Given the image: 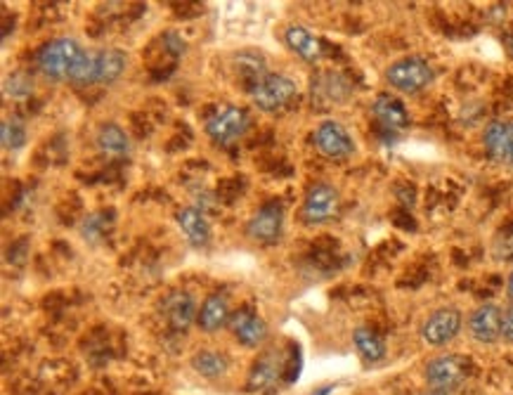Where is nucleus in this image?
Here are the masks:
<instances>
[{"label":"nucleus","mask_w":513,"mask_h":395,"mask_svg":"<svg viewBox=\"0 0 513 395\" xmlns=\"http://www.w3.org/2000/svg\"><path fill=\"white\" fill-rule=\"evenodd\" d=\"M85 50L78 45L74 38H55V41L45 43L38 52V67L48 78L55 81H69L76 64L81 62Z\"/></svg>","instance_id":"obj_1"},{"label":"nucleus","mask_w":513,"mask_h":395,"mask_svg":"<svg viewBox=\"0 0 513 395\" xmlns=\"http://www.w3.org/2000/svg\"><path fill=\"white\" fill-rule=\"evenodd\" d=\"M436 78V71L423 57H402L386 69L388 85L405 95H414L429 88Z\"/></svg>","instance_id":"obj_2"},{"label":"nucleus","mask_w":513,"mask_h":395,"mask_svg":"<svg viewBox=\"0 0 513 395\" xmlns=\"http://www.w3.org/2000/svg\"><path fill=\"white\" fill-rule=\"evenodd\" d=\"M251 99L254 105L263 112H280L287 105L294 102V98L298 95V88L288 76H280V74H265L263 78L254 81L251 88Z\"/></svg>","instance_id":"obj_3"},{"label":"nucleus","mask_w":513,"mask_h":395,"mask_svg":"<svg viewBox=\"0 0 513 395\" xmlns=\"http://www.w3.org/2000/svg\"><path fill=\"white\" fill-rule=\"evenodd\" d=\"M471 375V362L464 355H440L426 365V382L433 391H450L459 389L466 382V376Z\"/></svg>","instance_id":"obj_4"},{"label":"nucleus","mask_w":513,"mask_h":395,"mask_svg":"<svg viewBox=\"0 0 513 395\" xmlns=\"http://www.w3.org/2000/svg\"><path fill=\"white\" fill-rule=\"evenodd\" d=\"M249 126H251V119H249L247 109L227 105L220 107L218 112L206 121V133L220 145H233L234 140H240L241 135L247 133Z\"/></svg>","instance_id":"obj_5"},{"label":"nucleus","mask_w":513,"mask_h":395,"mask_svg":"<svg viewBox=\"0 0 513 395\" xmlns=\"http://www.w3.org/2000/svg\"><path fill=\"white\" fill-rule=\"evenodd\" d=\"M338 206H341V197H338V192L331 185H315V187H310L308 194H305V201H303V223L324 225L331 218H336Z\"/></svg>","instance_id":"obj_6"},{"label":"nucleus","mask_w":513,"mask_h":395,"mask_svg":"<svg viewBox=\"0 0 513 395\" xmlns=\"http://www.w3.org/2000/svg\"><path fill=\"white\" fill-rule=\"evenodd\" d=\"M459 332H462V312L454 305H445V308L433 311L422 327L423 341L436 348L447 346L450 341L457 339Z\"/></svg>","instance_id":"obj_7"},{"label":"nucleus","mask_w":513,"mask_h":395,"mask_svg":"<svg viewBox=\"0 0 513 395\" xmlns=\"http://www.w3.org/2000/svg\"><path fill=\"white\" fill-rule=\"evenodd\" d=\"M315 145L329 159H348L355 152L351 133L338 121H322L315 130Z\"/></svg>","instance_id":"obj_8"},{"label":"nucleus","mask_w":513,"mask_h":395,"mask_svg":"<svg viewBox=\"0 0 513 395\" xmlns=\"http://www.w3.org/2000/svg\"><path fill=\"white\" fill-rule=\"evenodd\" d=\"M281 223H284V216H281L280 206L265 204L247 223L249 240L258 241V244H272L280 240Z\"/></svg>","instance_id":"obj_9"},{"label":"nucleus","mask_w":513,"mask_h":395,"mask_svg":"<svg viewBox=\"0 0 513 395\" xmlns=\"http://www.w3.org/2000/svg\"><path fill=\"white\" fill-rule=\"evenodd\" d=\"M197 315V304L187 291H173L163 301V318L173 332H187Z\"/></svg>","instance_id":"obj_10"},{"label":"nucleus","mask_w":513,"mask_h":395,"mask_svg":"<svg viewBox=\"0 0 513 395\" xmlns=\"http://www.w3.org/2000/svg\"><path fill=\"white\" fill-rule=\"evenodd\" d=\"M485 152L494 162L513 166V121H493L483 133Z\"/></svg>","instance_id":"obj_11"},{"label":"nucleus","mask_w":513,"mask_h":395,"mask_svg":"<svg viewBox=\"0 0 513 395\" xmlns=\"http://www.w3.org/2000/svg\"><path fill=\"white\" fill-rule=\"evenodd\" d=\"M230 329H233L234 339L249 348H258L267 339L265 320L258 318L251 308H241L230 320Z\"/></svg>","instance_id":"obj_12"},{"label":"nucleus","mask_w":513,"mask_h":395,"mask_svg":"<svg viewBox=\"0 0 513 395\" xmlns=\"http://www.w3.org/2000/svg\"><path fill=\"white\" fill-rule=\"evenodd\" d=\"M469 332L480 344H494L501 339V308L494 304H485L476 308L469 320Z\"/></svg>","instance_id":"obj_13"},{"label":"nucleus","mask_w":513,"mask_h":395,"mask_svg":"<svg viewBox=\"0 0 513 395\" xmlns=\"http://www.w3.org/2000/svg\"><path fill=\"white\" fill-rule=\"evenodd\" d=\"M230 320H233V311H230V298L225 294H211V296L206 298L201 308H199L197 315V325L201 332L213 334L223 329L225 325H230Z\"/></svg>","instance_id":"obj_14"},{"label":"nucleus","mask_w":513,"mask_h":395,"mask_svg":"<svg viewBox=\"0 0 513 395\" xmlns=\"http://www.w3.org/2000/svg\"><path fill=\"white\" fill-rule=\"evenodd\" d=\"M284 369H287V362L281 360L280 353H265L251 367V375H249L247 382L249 391L272 389L274 383L281 379V375H284Z\"/></svg>","instance_id":"obj_15"},{"label":"nucleus","mask_w":513,"mask_h":395,"mask_svg":"<svg viewBox=\"0 0 513 395\" xmlns=\"http://www.w3.org/2000/svg\"><path fill=\"white\" fill-rule=\"evenodd\" d=\"M372 112L381 126L388 128V130H402V128L409 126V114L405 105L393 95H388V92L374 99Z\"/></svg>","instance_id":"obj_16"},{"label":"nucleus","mask_w":513,"mask_h":395,"mask_svg":"<svg viewBox=\"0 0 513 395\" xmlns=\"http://www.w3.org/2000/svg\"><path fill=\"white\" fill-rule=\"evenodd\" d=\"M178 225L183 230V234L187 237L192 247H209V241H211V225H209V220L199 209H183V211H178Z\"/></svg>","instance_id":"obj_17"},{"label":"nucleus","mask_w":513,"mask_h":395,"mask_svg":"<svg viewBox=\"0 0 513 395\" xmlns=\"http://www.w3.org/2000/svg\"><path fill=\"white\" fill-rule=\"evenodd\" d=\"M284 41H287L288 48L294 50L298 57H303L305 62L315 64V62H320V59H322V55H324L322 43L317 41L315 36L310 34L308 28L298 27V24L288 27L287 31H284Z\"/></svg>","instance_id":"obj_18"},{"label":"nucleus","mask_w":513,"mask_h":395,"mask_svg":"<svg viewBox=\"0 0 513 395\" xmlns=\"http://www.w3.org/2000/svg\"><path fill=\"white\" fill-rule=\"evenodd\" d=\"M352 344L358 348V353L362 355L365 362H381L386 358V344L379 334L369 329V327H358L352 332Z\"/></svg>","instance_id":"obj_19"},{"label":"nucleus","mask_w":513,"mask_h":395,"mask_svg":"<svg viewBox=\"0 0 513 395\" xmlns=\"http://www.w3.org/2000/svg\"><path fill=\"white\" fill-rule=\"evenodd\" d=\"M126 62H128L126 52H121V50H114V48L99 50L98 83H102V85L114 83V81L123 74V69H126Z\"/></svg>","instance_id":"obj_20"},{"label":"nucleus","mask_w":513,"mask_h":395,"mask_svg":"<svg viewBox=\"0 0 513 395\" xmlns=\"http://www.w3.org/2000/svg\"><path fill=\"white\" fill-rule=\"evenodd\" d=\"M192 367L206 379H218L227 372V358L223 353H216V351H199L192 358Z\"/></svg>","instance_id":"obj_21"},{"label":"nucleus","mask_w":513,"mask_h":395,"mask_svg":"<svg viewBox=\"0 0 513 395\" xmlns=\"http://www.w3.org/2000/svg\"><path fill=\"white\" fill-rule=\"evenodd\" d=\"M98 147L105 152V154H126L130 142H128V135L121 130L116 123H105L99 126L98 130Z\"/></svg>","instance_id":"obj_22"},{"label":"nucleus","mask_w":513,"mask_h":395,"mask_svg":"<svg viewBox=\"0 0 513 395\" xmlns=\"http://www.w3.org/2000/svg\"><path fill=\"white\" fill-rule=\"evenodd\" d=\"M98 55L99 52H83L81 62L76 64V69L71 74V83L74 85H91L98 83Z\"/></svg>","instance_id":"obj_23"},{"label":"nucleus","mask_w":513,"mask_h":395,"mask_svg":"<svg viewBox=\"0 0 513 395\" xmlns=\"http://www.w3.org/2000/svg\"><path fill=\"white\" fill-rule=\"evenodd\" d=\"M0 138H3V147L5 149H20L27 142V130H24L20 121H3Z\"/></svg>","instance_id":"obj_24"},{"label":"nucleus","mask_w":513,"mask_h":395,"mask_svg":"<svg viewBox=\"0 0 513 395\" xmlns=\"http://www.w3.org/2000/svg\"><path fill=\"white\" fill-rule=\"evenodd\" d=\"M501 339L513 344V304L501 308Z\"/></svg>","instance_id":"obj_25"},{"label":"nucleus","mask_w":513,"mask_h":395,"mask_svg":"<svg viewBox=\"0 0 513 395\" xmlns=\"http://www.w3.org/2000/svg\"><path fill=\"white\" fill-rule=\"evenodd\" d=\"M331 391H334V389H331V386H324V389H320V391H312V393H310V395H329Z\"/></svg>","instance_id":"obj_26"},{"label":"nucleus","mask_w":513,"mask_h":395,"mask_svg":"<svg viewBox=\"0 0 513 395\" xmlns=\"http://www.w3.org/2000/svg\"><path fill=\"white\" fill-rule=\"evenodd\" d=\"M507 291H509V298H511V304H513V273H511V277H509Z\"/></svg>","instance_id":"obj_27"},{"label":"nucleus","mask_w":513,"mask_h":395,"mask_svg":"<svg viewBox=\"0 0 513 395\" xmlns=\"http://www.w3.org/2000/svg\"><path fill=\"white\" fill-rule=\"evenodd\" d=\"M422 395H447V393H443V391H433V389H429L426 393H422Z\"/></svg>","instance_id":"obj_28"},{"label":"nucleus","mask_w":513,"mask_h":395,"mask_svg":"<svg viewBox=\"0 0 513 395\" xmlns=\"http://www.w3.org/2000/svg\"><path fill=\"white\" fill-rule=\"evenodd\" d=\"M507 45H509V52L513 55V36H509V38H507Z\"/></svg>","instance_id":"obj_29"}]
</instances>
